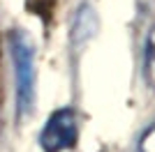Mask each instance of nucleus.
Returning <instances> with one entry per match:
<instances>
[{"label": "nucleus", "mask_w": 155, "mask_h": 152, "mask_svg": "<svg viewBox=\"0 0 155 152\" xmlns=\"http://www.w3.org/2000/svg\"><path fill=\"white\" fill-rule=\"evenodd\" d=\"M139 152H155V127L146 129L139 141Z\"/></svg>", "instance_id": "nucleus-5"}, {"label": "nucleus", "mask_w": 155, "mask_h": 152, "mask_svg": "<svg viewBox=\"0 0 155 152\" xmlns=\"http://www.w3.org/2000/svg\"><path fill=\"white\" fill-rule=\"evenodd\" d=\"M9 53L16 76V113L26 118L35 106V46L23 30L9 32Z\"/></svg>", "instance_id": "nucleus-1"}, {"label": "nucleus", "mask_w": 155, "mask_h": 152, "mask_svg": "<svg viewBox=\"0 0 155 152\" xmlns=\"http://www.w3.org/2000/svg\"><path fill=\"white\" fill-rule=\"evenodd\" d=\"M143 69H146V78L150 81V85H155V28L150 30L148 42H146V62H143Z\"/></svg>", "instance_id": "nucleus-4"}, {"label": "nucleus", "mask_w": 155, "mask_h": 152, "mask_svg": "<svg viewBox=\"0 0 155 152\" xmlns=\"http://www.w3.org/2000/svg\"><path fill=\"white\" fill-rule=\"evenodd\" d=\"M79 122L72 108H60L46 120L39 134V145L44 152H63L77 143Z\"/></svg>", "instance_id": "nucleus-2"}, {"label": "nucleus", "mask_w": 155, "mask_h": 152, "mask_svg": "<svg viewBox=\"0 0 155 152\" xmlns=\"http://www.w3.org/2000/svg\"><path fill=\"white\" fill-rule=\"evenodd\" d=\"M97 30V16L91 7H81L77 14V21H74V28H72V35H74V42H86L91 39Z\"/></svg>", "instance_id": "nucleus-3"}]
</instances>
